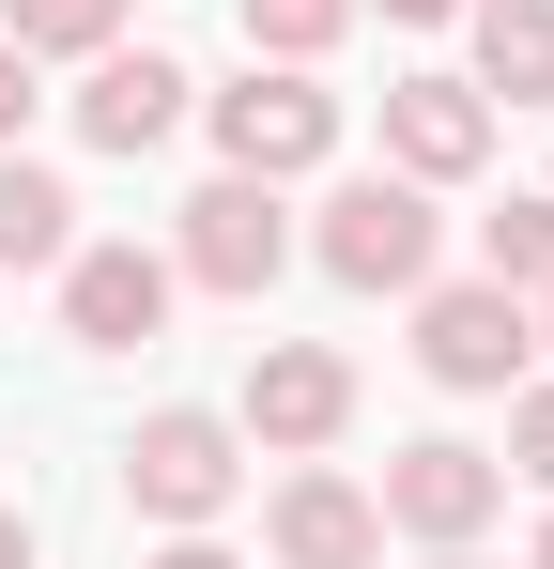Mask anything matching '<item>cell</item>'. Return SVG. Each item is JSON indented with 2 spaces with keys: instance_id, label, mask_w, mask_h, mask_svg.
Segmentation results:
<instances>
[{
  "instance_id": "6da1fadb",
  "label": "cell",
  "mask_w": 554,
  "mask_h": 569,
  "mask_svg": "<svg viewBox=\"0 0 554 569\" xmlns=\"http://www.w3.org/2000/svg\"><path fill=\"white\" fill-rule=\"evenodd\" d=\"M216 154H231V170H263V186H293V170H324V154H339V93H324L308 62H247V78L216 93Z\"/></svg>"
},
{
  "instance_id": "e0dca14e",
  "label": "cell",
  "mask_w": 554,
  "mask_h": 569,
  "mask_svg": "<svg viewBox=\"0 0 554 569\" xmlns=\"http://www.w3.org/2000/svg\"><path fill=\"white\" fill-rule=\"evenodd\" d=\"M508 462H524V477H540V492H554V385H540V400H524V416H508Z\"/></svg>"
},
{
  "instance_id": "9c48e42d",
  "label": "cell",
  "mask_w": 554,
  "mask_h": 569,
  "mask_svg": "<svg viewBox=\"0 0 554 569\" xmlns=\"http://www.w3.org/2000/svg\"><path fill=\"white\" fill-rule=\"evenodd\" d=\"M339 416H355V370L324 355V339H263V370H247V431L263 447H339Z\"/></svg>"
},
{
  "instance_id": "603a6c76",
  "label": "cell",
  "mask_w": 554,
  "mask_h": 569,
  "mask_svg": "<svg viewBox=\"0 0 554 569\" xmlns=\"http://www.w3.org/2000/svg\"><path fill=\"white\" fill-rule=\"evenodd\" d=\"M540 569H554V523H540Z\"/></svg>"
},
{
  "instance_id": "277c9868",
  "label": "cell",
  "mask_w": 554,
  "mask_h": 569,
  "mask_svg": "<svg viewBox=\"0 0 554 569\" xmlns=\"http://www.w3.org/2000/svg\"><path fill=\"white\" fill-rule=\"evenodd\" d=\"M277 262H293V216H277V186H263V170H216V186L185 200L170 278H200V292H263Z\"/></svg>"
},
{
  "instance_id": "ffe728a7",
  "label": "cell",
  "mask_w": 554,
  "mask_h": 569,
  "mask_svg": "<svg viewBox=\"0 0 554 569\" xmlns=\"http://www.w3.org/2000/svg\"><path fill=\"white\" fill-rule=\"evenodd\" d=\"M0 569H31V523H16V508H0Z\"/></svg>"
},
{
  "instance_id": "30bf717a",
  "label": "cell",
  "mask_w": 554,
  "mask_h": 569,
  "mask_svg": "<svg viewBox=\"0 0 554 569\" xmlns=\"http://www.w3.org/2000/svg\"><path fill=\"white\" fill-rule=\"evenodd\" d=\"M277 569H385V508H369L355 477L293 462L277 477Z\"/></svg>"
},
{
  "instance_id": "ac0fdd59",
  "label": "cell",
  "mask_w": 554,
  "mask_h": 569,
  "mask_svg": "<svg viewBox=\"0 0 554 569\" xmlns=\"http://www.w3.org/2000/svg\"><path fill=\"white\" fill-rule=\"evenodd\" d=\"M31 108H47V93H31V47H0V154H16V123H31Z\"/></svg>"
},
{
  "instance_id": "ba28073f",
  "label": "cell",
  "mask_w": 554,
  "mask_h": 569,
  "mask_svg": "<svg viewBox=\"0 0 554 569\" xmlns=\"http://www.w3.org/2000/svg\"><path fill=\"white\" fill-rule=\"evenodd\" d=\"M477 154H493V93H477V78H385V170L462 186Z\"/></svg>"
},
{
  "instance_id": "3957f363",
  "label": "cell",
  "mask_w": 554,
  "mask_h": 569,
  "mask_svg": "<svg viewBox=\"0 0 554 569\" xmlns=\"http://www.w3.org/2000/svg\"><path fill=\"white\" fill-rule=\"evenodd\" d=\"M369 508H385L400 539L462 555V539L508 508V462H493V447H462V431H432V447H400V462H385V492H369Z\"/></svg>"
},
{
  "instance_id": "5bb4252c",
  "label": "cell",
  "mask_w": 554,
  "mask_h": 569,
  "mask_svg": "<svg viewBox=\"0 0 554 569\" xmlns=\"http://www.w3.org/2000/svg\"><path fill=\"white\" fill-rule=\"evenodd\" d=\"M123 31V0H0V47H31V62H92Z\"/></svg>"
},
{
  "instance_id": "7402d4cb",
  "label": "cell",
  "mask_w": 554,
  "mask_h": 569,
  "mask_svg": "<svg viewBox=\"0 0 554 569\" xmlns=\"http://www.w3.org/2000/svg\"><path fill=\"white\" fill-rule=\"evenodd\" d=\"M524 323H540V355H554V308H524Z\"/></svg>"
},
{
  "instance_id": "d6986e66",
  "label": "cell",
  "mask_w": 554,
  "mask_h": 569,
  "mask_svg": "<svg viewBox=\"0 0 554 569\" xmlns=\"http://www.w3.org/2000/svg\"><path fill=\"white\" fill-rule=\"evenodd\" d=\"M155 569H247V555H216V539H200V523H185V539H170V555H155Z\"/></svg>"
},
{
  "instance_id": "8992f818",
  "label": "cell",
  "mask_w": 554,
  "mask_h": 569,
  "mask_svg": "<svg viewBox=\"0 0 554 569\" xmlns=\"http://www.w3.org/2000/svg\"><path fill=\"white\" fill-rule=\"evenodd\" d=\"M170 323V262L155 247H62V339L78 355H139Z\"/></svg>"
},
{
  "instance_id": "4fadbf2b",
  "label": "cell",
  "mask_w": 554,
  "mask_h": 569,
  "mask_svg": "<svg viewBox=\"0 0 554 569\" xmlns=\"http://www.w3.org/2000/svg\"><path fill=\"white\" fill-rule=\"evenodd\" d=\"M78 247V200L62 170H31V154H0V278H31V262H62Z\"/></svg>"
},
{
  "instance_id": "cb8c5ba5",
  "label": "cell",
  "mask_w": 554,
  "mask_h": 569,
  "mask_svg": "<svg viewBox=\"0 0 554 569\" xmlns=\"http://www.w3.org/2000/svg\"><path fill=\"white\" fill-rule=\"evenodd\" d=\"M432 569H477V555H432Z\"/></svg>"
},
{
  "instance_id": "52a82bcc",
  "label": "cell",
  "mask_w": 554,
  "mask_h": 569,
  "mask_svg": "<svg viewBox=\"0 0 554 569\" xmlns=\"http://www.w3.org/2000/svg\"><path fill=\"white\" fill-rule=\"evenodd\" d=\"M524 355H540V323H524L508 278H462V292L416 308V370H432V385H508Z\"/></svg>"
},
{
  "instance_id": "44dd1931",
  "label": "cell",
  "mask_w": 554,
  "mask_h": 569,
  "mask_svg": "<svg viewBox=\"0 0 554 569\" xmlns=\"http://www.w3.org/2000/svg\"><path fill=\"white\" fill-rule=\"evenodd\" d=\"M385 16H416V31H432V16H462V0H385Z\"/></svg>"
},
{
  "instance_id": "7a4b0ae2",
  "label": "cell",
  "mask_w": 554,
  "mask_h": 569,
  "mask_svg": "<svg viewBox=\"0 0 554 569\" xmlns=\"http://www.w3.org/2000/svg\"><path fill=\"white\" fill-rule=\"evenodd\" d=\"M308 247H324L339 292H416V278H432V186H416V170H369V186L324 200Z\"/></svg>"
},
{
  "instance_id": "9a60e30c",
  "label": "cell",
  "mask_w": 554,
  "mask_h": 569,
  "mask_svg": "<svg viewBox=\"0 0 554 569\" xmlns=\"http://www.w3.org/2000/svg\"><path fill=\"white\" fill-rule=\"evenodd\" d=\"M493 278H508V292H554V186L493 216Z\"/></svg>"
},
{
  "instance_id": "2e32d148",
  "label": "cell",
  "mask_w": 554,
  "mask_h": 569,
  "mask_svg": "<svg viewBox=\"0 0 554 569\" xmlns=\"http://www.w3.org/2000/svg\"><path fill=\"white\" fill-rule=\"evenodd\" d=\"M339 16H355V0H247V47H277V62H324V47H339Z\"/></svg>"
},
{
  "instance_id": "7c38bea8",
  "label": "cell",
  "mask_w": 554,
  "mask_h": 569,
  "mask_svg": "<svg viewBox=\"0 0 554 569\" xmlns=\"http://www.w3.org/2000/svg\"><path fill=\"white\" fill-rule=\"evenodd\" d=\"M477 93L554 108V0H477Z\"/></svg>"
},
{
  "instance_id": "5b68a950",
  "label": "cell",
  "mask_w": 554,
  "mask_h": 569,
  "mask_svg": "<svg viewBox=\"0 0 554 569\" xmlns=\"http://www.w3.org/2000/svg\"><path fill=\"white\" fill-rule=\"evenodd\" d=\"M231 477H247V447H231V416H139V447H123V492L155 508V523H216L231 508Z\"/></svg>"
},
{
  "instance_id": "8fae6325",
  "label": "cell",
  "mask_w": 554,
  "mask_h": 569,
  "mask_svg": "<svg viewBox=\"0 0 554 569\" xmlns=\"http://www.w3.org/2000/svg\"><path fill=\"white\" fill-rule=\"evenodd\" d=\"M185 123V62H155V47H92V78H78V139L92 154H155Z\"/></svg>"
}]
</instances>
